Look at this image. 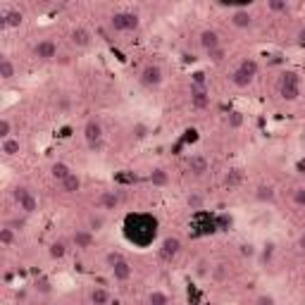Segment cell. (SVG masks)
<instances>
[{
  "label": "cell",
  "mask_w": 305,
  "mask_h": 305,
  "mask_svg": "<svg viewBox=\"0 0 305 305\" xmlns=\"http://www.w3.org/2000/svg\"><path fill=\"white\" fill-rule=\"evenodd\" d=\"M148 133H150V126L143 124V122H136V124L131 126V136L136 139V141H146V139H148Z\"/></svg>",
  "instance_id": "d4e9b609"
},
{
  "label": "cell",
  "mask_w": 305,
  "mask_h": 305,
  "mask_svg": "<svg viewBox=\"0 0 305 305\" xmlns=\"http://www.w3.org/2000/svg\"><path fill=\"white\" fill-rule=\"evenodd\" d=\"M148 179L153 186H167V184H170V174L164 172V170H160V167H155V170L150 172Z\"/></svg>",
  "instance_id": "603a6c76"
},
{
  "label": "cell",
  "mask_w": 305,
  "mask_h": 305,
  "mask_svg": "<svg viewBox=\"0 0 305 305\" xmlns=\"http://www.w3.org/2000/svg\"><path fill=\"white\" fill-rule=\"evenodd\" d=\"M119 205V196L115 191H103L100 196H98V208L100 210H115Z\"/></svg>",
  "instance_id": "e0dca14e"
},
{
  "label": "cell",
  "mask_w": 305,
  "mask_h": 305,
  "mask_svg": "<svg viewBox=\"0 0 305 305\" xmlns=\"http://www.w3.org/2000/svg\"><path fill=\"white\" fill-rule=\"evenodd\" d=\"M231 24L236 29H248V26H253V15L246 8H239L231 12Z\"/></svg>",
  "instance_id": "2e32d148"
},
{
  "label": "cell",
  "mask_w": 305,
  "mask_h": 305,
  "mask_svg": "<svg viewBox=\"0 0 305 305\" xmlns=\"http://www.w3.org/2000/svg\"><path fill=\"white\" fill-rule=\"evenodd\" d=\"M303 143H305V129H303Z\"/></svg>",
  "instance_id": "bcb514c9"
},
{
  "label": "cell",
  "mask_w": 305,
  "mask_h": 305,
  "mask_svg": "<svg viewBox=\"0 0 305 305\" xmlns=\"http://www.w3.org/2000/svg\"><path fill=\"white\" fill-rule=\"evenodd\" d=\"M255 305H277V300H274L272 296H267V293H262V296L255 298Z\"/></svg>",
  "instance_id": "ab89813d"
},
{
  "label": "cell",
  "mask_w": 305,
  "mask_h": 305,
  "mask_svg": "<svg viewBox=\"0 0 305 305\" xmlns=\"http://www.w3.org/2000/svg\"><path fill=\"white\" fill-rule=\"evenodd\" d=\"M267 8L272 10V12H286V10H289V3H286V0H269Z\"/></svg>",
  "instance_id": "e575fe53"
},
{
  "label": "cell",
  "mask_w": 305,
  "mask_h": 305,
  "mask_svg": "<svg viewBox=\"0 0 305 305\" xmlns=\"http://www.w3.org/2000/svg\"><path fill=\"white\" fill-rule=\"evenodd\" d=\"M300 248H305V229H303V234H300Z\"/></svg>",
  "instance_id": "f6af8a7d"
},
{
  "label": "cell",
  "mask_w": 305,
  "mask_h": 305,
  "mask_svg": "<svg viewBox=\"0 0 305 305\" xmlns=\"http://www.w3.org/2000/svg\"><path fill=\"white\" fill-rule=\"evenodd\" d=\"M227 126L229 129H241L243 126V115L241 112H231V115L227 117Z\"/></svg>",
  "instance_id": "d6a6232c"
},
{
  "label": "cell",
  "mask_w": 305,
  "mask_h": 305,
  "mask_svg": "<svg viewBox=\"0 0 305 305\" xmlns=\"http://www.w3.org/2000/svg\"><path fill=\"white\" fill-rule=\"evenodd\" d=\"M19 139H15V136H10V139H5L3 141V146H0V150H3V155L5 157H15V155H19Z\"/></svg>",
  "instance_id": "ffe728a7"
},
{
  "label": "cell",
  "mask_w": 305,
  "mask_h": 305,
  "mask_svg": "<svg viewBox=\"0 0 305 305\" xmlns=\"http://www.w3.org/2000/svg\"><path fill=\"white\" fill-rule=\"evenodd\" d=\"M33 55H36L39 60H43V62L57 60V46H55V41H50V39L39 41V43L33 46Z\"/></svg>",
  "instance_id": "52a82bcc"
},
{
  "label": "cell",
  "mask_w": 305,
  "mask_h": 305,
  "mask_svg": "<svg viewBox=\"0 0 305 305\" xmlns=\"http://www.w3.org/2000/svg\"><path fill=\"white\" fill-rule=\"evenodd\" d=\"M60 186H62V193H77L81 188V177L77 172H72L64 181H60Z\"/></svg>",
  "instance_id": "d6986e66"
},
{
  "label": "cell",
  "mask_w": 305,
  "mask_h": 305,
  "mask_svg": "<svg viewBox=\"0 0 305 305\" xmlns=\"http://www.w3.org/2000/svg\"><path fill=\"white\" fill-rule=\"evenodd\" d=\"M15 200H17V205H19V210H22L24 215H33V212L39 210V200H36V196H33L29 188L17 186L15 188Z\"/></svg>",
  "instance_id": "5b68a950"
},
{
  "label": "cell",
  "mask_w": 305,
  "mask_h": 305,
  "mask_svg": "<svg viewBox=\"0 0 305 305\" xmlns=\"http://www.w3.org/2000/svg\"><path fill=\"white\" fill-rule=\"evenodd\" d=\"M191 105L198 110H205L210 105V91H208V86H196V84H191Z\"/></svg>",
  "instance_id": "9c48e42d"
},
{
  "label": "cell",
  "mask_w": 305,
  "mask_h": 305,
  "mask_svg": "<svg viewBox=\"0 0 305 305\" xmlns=\"http://www.w3.org/2000/svg\"><path fill=\"white\" fill-rule=\"evenodd\" d=\"M70 41L74 48H88L91 46V31L84 29V26H77V29H72Z\"/></svg>",
  "instance_id": "9a60e30c"
},
{
  "label": "cell",
  "mask_w": 305,
  "mask_h": 305,
  "mask_svg": "<svg viewBox=\"0 0 305 305\" xmlns=\"http://www.w3.org/2000/svg\"><path fill=\"white\" fill-rule=\"evenodd\" d=\"M179 251H181V241H179V239H177V236H167V239L162 241V246H160V258L170 262L172 258L179 255Z\"/></svg>",
  "instance_id": "30bf717a"
},
{
  "label": "cell",
  "mask_w": 305,
  "mask_h": 305,
  "mask_svg": "<svg viewBox=\"0 0 305 305\" xmlns=\"http://www.w3.org/2000/svg\"><path fill=\"white\" fill-rule=\"evenodd\" d=\"M139 15L136 12H115V15L110 17V26L119 33H126V31H136L139 29Z\"/></svg>",
  "instance_id": "7a4b0ae2"
},
{
  "label": "cell",
  "mask_w": 305,
  "mask_h": 305,
  "mask_svg": "<svg viewBox=\"0 0 305 305\" xmlns=\"http://www.w3.org/2000/svg\"><path fill=\"white\" fill-rule=\"evenodd\" d=\"M110 272H112V277H115V282H129L131 279V265H129V260L122 258L117 262V265H112L110 267Z\"/></svg>",
  "instance_id": "5bb4252c"
},
{
  "label": "cell",
  "mask_w": 305,
  "mask_h": 305,
  "mask_svg": "<svg viewBox=\"0 0 305 305\" xmlns=\"http://www.w3.org/2000/svg\"><path fill=\"white\" fill-rule=\"evenodd\" d=\"M164 81V72L160 64H146L141 70V84L146 88H157Z\"/></svg>",
  "instance_id": "8992f818"
},
{
  "label": "cell",
  "mask_w": 305,
  "mask_h": 305,
  "mask_svg": "<svg viewBox=\"0 0 305 305\" xmlns=\"http://www.w3.org/2000/svg\"><path fill=\"white\" fill-rule=\"evenodd\" d=\"M24 22V15L19 10H5L3 17H0V24H3V29H19Z\"/></svg>",
  "instance_id": "4fadbf2b"
},
{
  "label": "cell",
  "mask_w": 305,
  "mask_h": 305,
  "mask_svg": "<svg viewBox=\"0 0 305 305\" xmlns=\"http://www.w3.org/2000/svg\"><path fill=\"white\" fill-rule=\"evenodd\" d=\"M12 136V122H10L8 117H3L0 119V139L5 141V139H10Z\"/></svg>",
  "instance_id": "836d02e7"
},
{
  "label": "cell",
  "mask_w": 305,
  "mask_h": 305,
  "mask_svg": "<svg viewBox=\"0 0 305 305\" xmlns=\"http://www.w3.org/2000/svg\"><path fill=\"white\" fill-rule=\"evenodd\" d=\"M103 227H105V215H100V212H93V215H88V229L91 231H103Z\"/></svg>",
  "instance_id": "484cf974"
},
{
  "label": "cell",
  "mask_w": 305,
  "mask_h": 305,
  "mask_svg": "<svg viewBox=\"0 0 305 305\" xmlns=\"http://www.w3.org/2000/svg\"><path fill=\"white\" fill-rule=\"evenodd\" d=\"M193 272H196V277H200V279H203V277H210V272H212L210 260H208V258H198L196 260V269H193Z\"/></svg>",
  "instance_id": "4316f807"
},
{
  "label": "cell",
  "mask_w": 305,
  "mask_h": 305,
  "mask_svg": "<svg viewBox=\"0 0 305 305\" xmlns=\"http://www.w3.org/2000/svg\"><path fill=\"white\" fill-rule=\"evenodd\" d=\"M148 305H170V296H167L164 291H150Z\"/></svg>",
  "instance_id": "f1b7e54d"
},
{
  "label": "cell",
  "mask_w": 305,
  "mask_h": 305,
  "mask_svg": "<svg viewBox=\"0 0 305 305\" xmlns=\"http://www.w3.org/2000/svg\"><path fill=\"white\" fill-rule=\"evenodd\" d=\"M50 174H53V179L64 181L72 174V170H70V164H64V162H53V167H50Z\"/></svg>",
  "instance_id": "7402d4cb"
},
{
  "label": "cell",
  "mask_w": 305,
  "mask_h": 305,
  "mask_svg": "<svg viewBox=\"0 0 305 305\" xmlns=\"http://www.w3.org/2000/svg\"><path fill=\"white\" fill-rule=\"evenodd\" d=\"M36 289H39L41 293H50V284H48L46 279H41V282L36 284Z\"/></svg>",
  "instance_id": "7bdbcfd3"
},
{
  "label": "cell",
  "mask_w": 305,
  "mask_h": 305,
  "mask_svg": "<svg viewBox=\"0 0 305 305\" xmlns=\"http://www.w3.org/2000/svg\"><path fill=\"white\" fill-rule=\"evenodd\" d=\"M84 139H86L88 148L93 150H103V124L98 122V119H88L86 124H84Z\"/></svg>",
  "instance_id": "277c9868"
},
{
  "label": "cell",
  "mask_w": 305,
  "mask_h": 305,
  "mask_svg": "<svg viewBox=\"0 0 305 305\" xmlns=\"http://www.w3.org/2000/svg\"><path fill=\"white\" fill-rule=\"evenodd\" d=\"M210 277L215 279V282H227L229 279V267L227 265H215L212 267V272H210Z\"/></svg>",
  "instance_id": "f546056e"
},
{
  "label": "cell",
  "mask_w": 305,
  "mask_h": 305,
  "mask_svg": "<svg viewBox=\"0 0 305 305\" xmlns=\"http://www.w3.org/2000/svg\"><path fill=\"white\" fill-rule=\"evenodd\" d=\"M124 258L122 253H108V258H105V262H108V267H112V265H117L119 260Z\"/></svg>",
  "instance_id": "60d3db41"
},
{
  "label": "cell",
  "mask_w": 305,
  "mask_h": 305,
  "mask_svg": "<svg viewBox=\"0 0 305 305\" xmlns=\"http://www.w3.org/2000/svg\"><path fill=\"white\" fill-rule=\"evenodd\" d=\"M198 43H200V48H203L205 53L222 48V39H219V33L215 31V29H203L200 36H198Z\"/></svg>",
  "instance_id": "ba28073f"
},
{
  "label": "cell",
  "mask_w": 305,
  "mask_h": 305,
  "mask_svg": "<svg viewBox=\"0 0 305 305\" xmlns=\"http://www.w3.org/2000/svg\"><path fill=\"white\" fill-rule=\"evenodd\" d=\"M241 255H243V258H253V255H255V246H253V243H243V246H241Z\"/></svg>",
  "instance_id": "f35d334b"
},
{
  "label": "cell",
  "mask_w": 305,
  "mask_h": 305,
  "mask_svg": "<svg viewBox=\"0 0 305 305\" xmlns=\"http://www.w3.org/2000/svg\"><path fill=\"white\" fill-rule=\"evenodd\" d=\"M255 77H258V62H255L253 57H248V60H243V62L236 67L234 74H231V84H234L236 88H248Z\"/></svg>",
  "instance_id": "6da1fadb"
},
{
  "label": "cell",
  "mask_w": 305,
  "mask_h": 305,
  "mask_svg": "<svg viewBox=\"0 0 305 305\" xmlns=\"http://www.w3.org/2000/svg\"><path fill=\"white\" fill-rule=\"evenodd\" d=\"M279 95H282L286 103H293L298 100V95H300V81H298V74L293 72H286L279 81Z\"/></svg>",
  "instance_id": "3957f363"
},
{
  "label": "cell",
  "mask_w": 305,
  "mask_h": 305,
  "mask_svg": "<svg viewBox=\"0 0 305 305\" xmlns=\"http://www.w3.org/2000/svg\"><path fill=\"white\" fill-rule=\"evenodd\" d=\"M298 43H300V46L305 48V26L300 29V31H298Z\"/></svg>",
  "instance_id": "ee69618b"
},
{
  "label": "cell",
  "mask_w": 305,
  "mask_h": 305,
  "mask_svg": "<svg viewBox=\"0 0 305 305\" xmlns=\"http://www.w3.org/2000/svg\"><path fill=\"white\" fill-rule=\"evenodd\" d=\"M293 203H296L298 208H305V186H300V188L293 191Z\"/></svg>",
  "instance_id": "8d00e7d4"
},
{
  "label": "cell",
  "mask_w": 305,
  "mask_h": 305,
  "mask_svg": "<svg viewBox=\"0 0 305 305\" xmlns=\"http://www.w3.org/2000/svg\"><path fill=\"white\" fill-rule=\"evenodd\" d=\"M241 181V172L239 170H234L231 174H227V184H239Z\"/></svg>",
  "instance_id": "b9f144b4"
},
{
  "label": "cell",
  "mask_w": 305,
  "mask_h": 305,
  "mask_svg": "<svg viewBox=\"0 0 305 305\" xmlns=\"http://www.w3.org/2000/svg\"><path fill=\"white\" fill-rule=\"evenodd\" d=\"M91 303L93 305H108L110 303V293L103 286H95L93 291H91Z\"/></svg>",
  "instance_id": "cb8c5ba5"
},
{
  "label": "cell",
  "mask_w": 305,
  "mask_h": 305,
  "mask_svg": "<svg viewBox=\"0 0 305 305\" xmlns=\"http://www.w3.org/2000/svg\"><path fill=\"white\" fill-rule=\"evenodd\" d=\"M186 205L191 208V210H203L205 198L200 196V193H188V196H186Z\"/></svg>",
  "instance_id": "1f68e13d"
},
{
  "label": "cell",
  "mask_w": 305,
  "mask_h": 305,
  "mask_svg": "<svg viewBox=\"0 0 305 305\" xmlns=\"http://www.w3.org/2000/svg\"><path fill=\"white\" fill-rule=\"evenodd\" d=\"M188 172L193 174V177H205V174L210 172V162H208V157L205 155H193L188 160Z\"/></svg>",
  "instance_id": "8fae6325"
},
{
  "label": "cell",
  "mask_w": 305,
  "mask_h": 305,
  "mask_svg": "<svg viewBox=\"0 0 305 305\" xmlns=\"http://www.w3.org/2000/svg\"><path fill=\"white\" fill-rule=\"evenodd\" d=\"M72 241H74V246L77 248H81V251H88L91 246H93L95 241V236L91 229H77L74 234H72Z\"/></svg>",
  "instance_id": "7c38bea8"
},
{
  "label": "cell",
  "mask_w": 305,
  "mask_h": 305,
  "mask_svg": "<svg viewBox=\"0 0 305 305\" xmlns=\"http://www.w3.org/2000/svg\"><path fill=\"white\" fill-rule=\"evenodd\" d=\"M217 227H219V231H227V229L231 227V217H229V215H219V217H217Z\"/></svg>",
  "instance_id": "74e56055"
},
{
  "label": "cell",
  "mask_w": 305,
  "mask_h": 305,
  "mask_svg": "<svg viewBox=\"0 0 305 305\" xmlns=\"http://www.w3.org/2000/svg\"><path fill=\"white\" fill-rule=\"evenodd\" d=\"M255 200H260V203H274L277 200V191L269 184H260L255 188Z\"/></svg>",
  "instance_id": "ac0fdd59"
},
{
  "label": "cell",
  "mask_w": 305,
  "mask_h": 305,
  "mask_svg": "<svg viewBox=\"0 0 305 305\" xmlns=\"http://www.w3.org/2000/svg\"><path fill=\"white\" fill-rule=\"evenodd\" d=\"M17 70H15V62L10 60V57H3L0 60V79L3 81H10V79H15Z\"/></svg>",
  "instance_id": "44dd1931"
},
{
  "label": "cell",
  "mask_w": 305,
  "mask_h": 305,
  "mask_svg": "<svg viewBox=\"0 0 305 305\" xmlns=\"http://www.w3.org/2000/svg\"><path fill=\"white\" fill-rule=\"evenodd\" d=\"M15 241H17V229H12L10 224L0 229V243L3 246H12Z\"/></svg>",
  "instance_id": "83f0119b"
},
{
  "label": "cell",
  "mask_w": 305,
  "mask_h": 305,
  "mask_svg": "<svg viewBox=\"0 0 305 305\" xmlns=\"http://www.w3.org/2000/svg\"><path fill=\"white\" fill-rule=\"evenodd\" d=\"M208 57H210V62H222V60L227 57V50H224V48H217V50H210V53H208Z\"/></svg>",
  "instance_id": "d590c367"
},
{
  "label": "cell",
  "mask_w": 305,
  "mask_h": 305,
  "mask_svg": "<svg viewBox=\"0 0 305 305\" xmlns=\"http://www.w3.org/2000/svg\"><path fill=\"white\" fill-rule=\"evenodd\" d=\"M64 255H67V246H64L62 241L50 243V258H53V260H62Z\"/></svg>",
  "instance_id": "4dcf8cb0"
}]
</instances>
